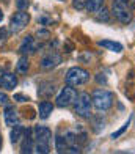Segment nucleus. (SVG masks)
Segmentation results:
<instances>
[{"instance_id": "1", "label": "nucleus", "mask_w": 135, "mask_h": 154, "mask_svg": "<svg viewBox=\"0 0 135 154\" xmlns=\"http://www.w3.org/2000/svg\"><path fill=\"white\" fill-rule=\"evenodd\" d=\"M113 99H115L113 93L107 91V90H102V88H97V90H94V91L91 93V102H93V106L99 112L109 110L113 106Z\"/></svg>"}, {"instance_id": "2", "label": "nucleus", "mask_w": 135, "mask_h": 154, "mask_svg": "<svg viewBox=\"0 0 135 154\" xmlns=\"http://www.w3.org/2000/svg\"><path fill=\"white\" fill-rule=\"evenodd\" d=\"M112 14L121 24H129L133 17V10L123 0H113L112 2Z\"/></svg>"}, {"instance_id": "3", "label": "nucleus", "mask_w": 135, "mask_h": 154, "mask_svg": "<svg viewBox=\"0 0 135 154\" xmlns=\"http://www.w3.org/2000/svg\"><path fill=\"white\" fill-rule=\"evenodd\" d=\"M90 80V72L85 68L80 66H72L66 72V83L71 87H80L85 85Z\"/></svg>"}, {"instance_id": "4", "label": "nucleus", "mask_w": 135, "mask_h": 154, "mask_svg": "<svg viewBox=\"0 0 135 154\" xmlns=\"http://www.w3.org/2000/svg\"><path fill=\"white\" fill-rule=\"evenodd\" d=\"M91 94L83 91V93H79L74 101V112L80 118H90L91 116Z\"/></svg>"}, {"instance_id": "5", "label": "nucleus", "mask_w": 135, "mask_h": 154, "mask_svg": "<svg viewBox=\"0 0 135 154\" xmlns=\"http://www.w3.org/2000/svg\"><path fill=\"white\" fill-rule=\"evenodd\" d=\"M30 22V14L25 10H19L16 14L11 17L10 22V32L11 33H19L20 30H24L25 27Z\"/></svg>"}, {"instance_id": "6", "label": "nucleus", "mask_w": 135, "mask_h": 154, "mask_svg": "<svg viewBox=\"0 0 135 154\" xmlns=\"http://www.w3.org/2000/svg\"><path fill=\"white\" fill-rule=\"evenodd\" d=\"M75 97H77V91H75V88L74 87H65L61 90V93L57 96V101H55V104H57V107H69L71 104H72L74 101H75Z\"/></svg>"}, {"instance_id": "7", "label": "nucleus", "mask_w": 135, "mask_h": 154, "mask_svg": "<svg viewBox=\"0 0 135 154\" xmlns=\"http://www.w3.org/2000/svg\"><path fill=\"white\" fill-rule=\"evenodd\" d=\"M35 134H33V142L35 143H41V145H49L52 137V131L46 128V126H36L35 128Z\"/></svg>"}, {"instance_id": "8", "label": "nucleus", "mask_w": 135, "mask_h": 154, "mask_svg": "<svg viewBox=\"0 0 135 154\" xmlns=\"http://www.w3.org/2000/svg\"><path fill=\"white\" fill-rule=\"evenodd\" d=\"M124 94L129 101H135V71H130L126 77Z\"/></svg>"}, {"instance_id": "9", "label": "nucleus", "mask_w": 135, "mask_h": 154, "mask_svg": "<svg viewBox=\"0 0 135 154\" xmlns=\"http://www.w3.org/2000/svg\"><path fill=\"white\" fill-rule=\"evenodd\" d=\"M61 63V55L58 54H49L41 60V68L42 69H52L55 66H58Z\"/></svg>"}, {"instance_id": "10", "label": "nucleus", "mask_w": 135, "mask_h": 154, "mask_svg": "<svg viewBox=\"0 0 135 154\" xmlns=\"http://www.w3.org/2000/svg\"><path fill=\"white\" fill-rule=\"evenodd\" d=\"M3 118H5L6 126H11V128H13V126L19 124V115H17V112L14 110L13 106H6V107H5Z\"/></svg>"}, {"instance_id": "11", "label": "nucleus", "mask_w": 135, "mask_h": 154, "mask_svg": "<svg viewBox=\"0 0 135 154\" xmlns=\"http://www.w3.org/2000/svg\"><path fill=\"white\" fill-rule=\"evenodd\" d=\"M38 47H39V44H35L33 36H27V38H24L22 44H20L19 52L20 54H35L38 51Z\"/></svg>"}, {"instance_id": "12", "label": "nucleus", "mask_w": 135, "mask_h": 154, "mask_svg": "<svg viewBox=\"0 0 135 154\" xmlns=\"http://www.w3.org/2000/svg\"><path fill=\"white\" fill-rule=\"evenodd\" d=\"M0 85L5 90H14V87L17 85V77L11 72H6V74L2 75V79H0Z\"/></svg>"}, {"instance_id": "13", "label": "nucleus", "mask_w": 135, "mask_h": 154, "mask_svg": "<svg viewBox=\"0 0 135 154\" xmlns=\"http://www.w3.org/2000/svg\"><path fill=\"white\" fill-rule=\"evenodd\" d=\"M55 93V85L52 82H41L38 88V94L41 97H51Z\"/></svg>"}, {"instance_id": "14", "label": "nucleus", "mask_w": 135, "mask_h": 154, "mask_svg": "<svg viewBox=\"0 0 135 154\" xmlns=\"http://www.w3.org/2000/svg\"><path fill=\"white\" fill-rule=\"evenodd\" d=\"M54 112V106L51 102H47V101H42L39 104V107H38V115L41 120H47L49 116H51V113Z\"/></svg>"}, {"instance_id": "15", "label": "nucleus", "mask_w": 135, "mask_h": 154, "mask_svg": "<svg viewBox=\"0 0 135 154\" xmlns=\"http://www.w3.org/2000/svg\"><path fill=\"white\" fill-rule=\"evenodd\" d=\"M33 137H32V131L27 129V132L24 134V143L20 146V152H32L33 151Z\"/></svg>"}, {"instance_id": "16", "label": "nucleus", "mask_w": 135, "mask_h": 154, "mask_svg": "<svg viewBox=\"0 0 135 154\" xmlns=\"http://www.w3.org/2000/svg\"><path fill=\"white\" fill-rule=\"evenodd\" d=\"M101 47H104V49H109V51H112V52H121L123 51V46L119 44V43H115V41H110V39H102V41H99L97 43Z\"/></svg>"}, {"instance_id": "17", "label": "nucleus", "mask_w": 135, "mask_h": 154, "mask_svg": "<svg viewBox=\"0 0 135 154\" xmlns=\"http://www.w3.org/2000/svg\"><path fill=\"white\" fill-rule=\"evenodd\" d=\"M13 131H11V143H19L20 140L24 138V134H25V129L22 128L20 124H16L13 126Z\"/></svg>"}, {"instance_id": "18", "label": "nucleus", "mask_w": 135, "mask_h": 154, "mask_svg": "<svg viewBox=\"0 0 135 154\" xmlns=\"http://www.w3.org/2000/svg\"><path fill=\"white\" fill-rule=\"evenodd\" d=\"M104 2L105 0H88L87 2V11H90V13H96L99 8H102L104 6Z\"/></svg>"}, {"instance_id": "19", "label": "nucleus", "mask_w": 135, "mask_h": 154, "mask_svg": "<svg viewBox=\"0 0 135 154\" xmlns=\"http://www.w3.org/2000/svg\"><path fill=\"white\" fill-rule=\"evenodd\" d=\"M55 148H57V152H66L68 149V143H66V140L65 137H61V135H57L55 137Z\"/></svg>"}, {"instance_id": "20", "label": "nucleus", "mask_w": 135, "mask_h": 154, "mask_svg": "<svg viewBox=\"0 0 135 154\" xmlns=\"http://www.w3.org/2000/svg\"><path fill=\"white\" fill-rule=\"evenodd\" d=\"M96 13H97V14H96V20H97V22H109V20H110V11L105 10L104 6H102V8H99Z\"/></svg>"}, {"instance_id": "21", "label": "nucleus", "mask_w": 135, "mask_h": 154, "mask_svg": "<svg viewBox=\"0 0 135 154\" xmlns=\"http://www.w3.org/2000/svg\"><path fill=\"white\" fill-rule=\"evenodd\" d=\"M91 118V128H93L94 132H101L104 129V123L101 124V120H102V115H97V116H90Z\"/></svg>"}, {"instance_id": "22", "label": "nucleus", "mask_w": 135, "mask_h": 154, "mask_svg": "<svg viewBox=\"0 0 135 154\" xmlns=\"http://www.w3.org/2000/svg\"><path fill=\"white\" fill-rule=\"evenodd\" d=\"M28 66H30V63H28V58H27V57H22V58L17 61V65H16V71L24 74V72L28 71Z\"/></svg>"}, {"instance_id": "23", "label": "nucleus", "mask_w": 135, "mask_h": 154, "mask_svg": "<svg viewBox=\"0 0 135 154\" xmlns=\"http://www.w3.org/2000/svg\"><path fill=\"white\" fill-rule=\"evenodd\" d=\"M130 121H132V116L129 118V120H127L126 123H124V126H123V128H119L116 132H113V134H112V138L113 140H116V138H119V137H121L123 134H124V132L127 131V129H129V126H130Z\"/></svg>"}, {"instance_id": "24", "label": "nucleus", "mask_w": 135, "mask_h": 154, "mask_svg": "<svg viewBox=\"0 0 135 154\" xmlns=\"http://www.w3.org/2000/svg\"><path fill=\"white\" fill-rule=\"evenodd\" d=\"M87 2H88V0H72L74 10H77V11H83L85 8H87Z\"/></svg>"}, {"instance_id": "25", "label": "nucleus", "mask_w": 135, "mask_h": 154, "mask_svg": "<svg viewBox=\"0 0 135 154\" xmlns=\"http://www.w3.org/2000/svg\"><path fill=\"white\" fill-rule=\"evenodd\" d=\"M36 36H38V39L44 41V39H47L49 36H51V32H49V30H46V29L38 30V32H36Z\"/></svg>"}, {"instance_id": "26", "label": "nucleus", "mask_w": 135, "mask_h": 154, "mask_svg": "<svg viewBox=\"0 0 135 154\" xmlns=\"http://www.w3.org/2000/svg\"><path fill=\"white\" fill-rule=\"evenodd\" d=\"M28 5H30L28 0H16V6H17L19 10H27Z\"/></svg>"}, {"instance_id": "27", "label": "nucleus", "mask_w": 135, "mask_h": 154, "mask_svg": "<svg viewBox=\"0 0 135 154\" xmlns=\"http://www.w3.org/2000/svg\"><path fill=\"white\" fill-rule=\"evenodd\" d=\"M8 39V30L6 29H0V43H5Z\"/></svg>"}, {"instance_id": "28", "label": "nucleus", "mask_w": 135, "mask_h": 154, "mask_svg": "<svg viewBox=\"0 0 135 154\" xmlns=\"http://www.w3.org/2000/svg\"><path fill=\"white\" fill-rule=\"evenodd\" d=\"M96 80L99 82V83H107V77H105L102 72L101 74H97V77H96Z\"/></svg>"}, {"instance_id": "29", "label": "nucleus", "mask_w": 135, "mask_h": 154, "mask_svg": "<svg viewBox=\"0 0 135 154\" xmlns=\"http://www.w3.org/2000/svg\"><path fill=\"white\" fill-rule=\"evenodd\" d=\"M6 102H8V96L5 93H0V106H5Z\"/></svg>"}, {"instance_id": "30", "label": "nucleus", "mask_w": 135, "mask_h": 154, "mask_svg": "<svg viewBox=\"0 0 135 154\" xmlns=\"http://www.w3.org/2000/svg\"><path fill=\"white\" fill-rule=\"evenodd\" d=\"M14 99H16L17 102H25V101H28V97H25L22 94H16V96H14Z\"/></svg>"}, {"instance_id": "31", "label": "nucleus", "mask_w": 135, "mask_h": 154, "mask_svg": "<svg viewBox=\"0 0 135 154\" xmlns=\"http://www.w3.org/2000/svg\"><path fill=\"white\" fill-rule=\"evenodd\" d=\"M123 2L129 5V6H130L132 10H135V0H123Z\"/></svg>"}, {"instance_id": "32", "label": "nucleus", "mask_w": 135, "mask_h": 154, "mask_svg": "<svg viewBox=\"0 0 135 154\" xmlns=\"http://www.w3.org/2000/svg\"><path fill=\"white\" fill-rule=\"evenodd\" d=\"M2 19H3V13H2V10H0V22H2Z\"/></svg>"}, {"instance_id": "33", "label": "nucleus", "mask_w": 135, "mask_h": 154, "mask_svg": "<svg viewBox=\"0 0 135 154\" xmlns=\"http://www.w3.org/2000/svg\"><path fill=\"white\" fill-rule=\"evenodd\" d=\"M0 149H2V135H0Z\"/></svg>"}]
</instances>
